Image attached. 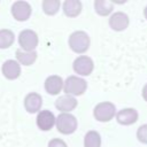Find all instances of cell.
<instances>
[{
  "label": "cell",
  "mask_w": 147,
  "mask_h": 147,
  "mask_svg": "<svg viewBox=\"0 0 147 147\" xmlns=\"http://www.w3.org/2000/svg\"><path fill=\"white\" fill-rule=\"evenodd\" d=\"M90 37L85 31H75L69 37V47L77 54H83L90 48Z\"/></svg>",
  "instance_id": "obj_1"
},
{
  "label": "cell",
  "mask_w": 147,
  "mask_h": 147,
  "mask_svg": "<svg viewBox=\"0 0 147 147\" xmlns=\"http://www.w3.org/2000/svg\"><path fill=\"white\" fill-rule=\"evenodd\" d=\"M87 88V83L85 79L78 76H69L65 82H63V91L65 94L71 96L82 95Z\"/></svg>",
  "instance_id": "obj_2"
},
{
  "label": "cell",
  "mask_w": 147,
  "mask_h": 147,
  "mask_svg": "<svg viewBox=\"0 0 147 147\" xmlns=\"http://www.w3.org/2000/svg\"><path fill=\"white\" fill-rule=\"evenodd\" d=\"M77 119L70 113H62L55 118V125L60 133L71 134L77 129Z\"/></svg>",
  "instance_id": "obj_3"
},
{
  "label": "cell",
  "mask_w": 147,
  "mask_h": 147,
  "mask_svg": "<svg viewBox=\"0 0 147 147\" xmlns=\"http://www.w3.org/2000/svg\"><path fill=\"white\" fill-rule=\"evenodd\" d=\"M116 114L115 105L109 101H103L98 103L93 109V116L99 122H109L114 118Z\"/></svg>",
  "instance_id": "obj_4"
},
{
  "label": "cell",
  "mask_w": 147,
  "mask_h": 147,
  "mask_svg": "<svg viewBox=\"0 0 147 147\" xmlns=\"http://www.w3.org/2000/svg\"><path fill=\"white\" fill-rule=\"evenodd\" d=\"M18 44L25 52H32L38 46V36L33 30L25 29L18 34Z\"/></svg>",
  "instance_id": "obj_5"
},
{
  "label": "cell",
  "mask_w": 147,
  "mask_h": 147,
  "mask_svg": "<svg viewBox=\"0 0 147 147\" xmlns=\"http://www.w3.org/2000/svg\"><path fill=\"white\" fill-rule=\"evenodd\" d=\"M72 68L74 71L80 76H90L94 69V63L91 57L86 55H80L74 61Z\"/></svg>",
  "instance_id": "obj_6"
},
{
  "label": "cell",
  "mask_w": 147,
  "mask_h": 147,
  "mask_svg": "<svg viewBox=\"0 0 147 147\" xmlns=\"http://www.w3.org/2000/svg\"><path fill=\"white\" fill-rule=\"evenodd\" d=\"M32 8L26 1H15L11 6V15L16 21L24 22L30 18Z\"/></svg>",
  "instance_id": "obj_7"
},
{
  "label": "cell",
  "mask_w": 147,
  "mask_h": 147,
  "mask_svg": "<svg viewBox=\"0 0 147 147\" xmlns=\"http://www.w3.org/2000/svg\"><path fill=\"white\" fill-rule=\"evenodd\" d=\"M37 126L42 131H48L55 125V116L51 110H40L36 118Z\"/></svg>",
  "instance_id": "obj_8"
},
{
  "label": "cell",
  "mask_w": 147,
  "mask_h": 147,
  "mask_svg": "<svg viewBox=\"0 0 147 147\" xmlns=\"http://www.w3.org/2000/svg\"><path fill=\"white\" fill-rule=\"evenodd\" d=\"M41 106H42V98L40 94L36 92L29 93L24 99V108L30 114L39 113L41 109Z\"/></svg>",
  "instance_id": "obj_9"
},
{
  "label": "cell",
  "mask_w": 147,
  "mask_h": 147,
  "mask_svg": "<svg viewBox=\"0 0 147 147\" xmlns=\"http://www.w3.org/2000/svg\"><path fill=\"white\" fill-rule=\"evenodd\" d=\"M129 16L123 11L114 13L109 18V26L115 31H123L129 26Z\"/></svg>",
  "instance_id": "obj_10"
},
{
  "label": "cell",
  "mask_w": 147,
  "mask_h": 147,
  "mask_svg": "<svg viewBox=\"0 0 147 147\" xmlns=\"http://www.w3.org/2000/svg\"><path fill=\"white\" fill-rule=\"evenodd\" d=\"M1 72L7 79H16L21 75V65L15 60H7L1 67Z\"/></svg>",
  "instance_id": "obj_11"
},
{
  "label": "cell",
  "mask_w": 147,
  "mask_h": 147,
  "mask_svg": "<svg viewBox=\"0 0 147 147\" xmlns=\"http://www.w3.org/2000/svg\"><path fill=\"white\" fill-rule=\"evenodd\" d=\"M116 119L122 125H131L138 121V111L134 108L121 109L116 113Z\"/></svg>",
  "instance_id": "obj_12"
},
{
  "label": "cell",
  "mask_w": 147,
  "mask_h": 147,
  "mask_svg": "<svg viewBox=\"0 0 147 147\" xmlns=\"http://www.w3.org/2000/svg\"><path fill=\"white\" fill-rule=\"evenodd\" d=\"M63 88V79L57 75L48 76L45 80V90L51 95H56Z\"/></svg>",
  "instance_id": "obj_13"
},
{
  "label": "cell",
  "mask_w": 147,
  "mask_h": 147,
  "mask_svg": "<svg viewBox=\"0 0 147 147\" xmlns=\"http://www.w3.org/2000/svg\"><path fill=\"white\" fill-rule=\"evenodd\" d=\"M55 107L57 110L62 113H70L77 107V100L75 99V96L64 94V95H61L55 101Z\"/></svg>",
  "instance_id": "obj_14"
},
{
  "label": "cell",
  "mask_w": 147,
  "mask_h": 147,
  "mask_svg": "<svg viewBox=\"0 0 147 147\" xmlns=\"http://www.w3.org/2000/svg\"><path fill=\"white\" fill-rule=\"evenodd\" d=\"M82 11V2L79 0H65L63 2V13L68 17H76Z\"/></svg>",
  "instance_id": "obj_15"
},
{
  "label": "cell",
  "mask_w": 147,
  "mask_h": 147,
  "mask_svg": "<svg viewBox=\"0 0 147 147\" xmlns=\"http://www.w3.org/2000/svg\"><path fill=\"white\" fill-rule=\"evenodd\" d=\"M16 59L17 62L20 64L23 65H31L32 63H34V61L37 60V52L32 51V52H25L23 49H17L16 51Z\"/></svg>",
  "instance_id": "obj_16"
},
{
  "label": "cell",
  "mask_w": 147,
  "mask_h": 147,
  "mask_svg": "<svg viewBox=\"0 0 147 147\" xmlns=\"http://www.w3.org/2000/svg\"><path fill=\"white\" fill-rule=\"evenodd\" d=\"M94 9H95L96 14H99L100 16H107L113 11L114 5H113V2H110L108 0H95Z\"/></svg>",
  "instance_id": "obj_17"
},
{
  "label": "cell",
  "mask_w": 147,
  "mask_h": 147,
  "mask_svg": "<svg viewBox=\"0 0 147 147\" xmlns=\"http://www.w3.org/2000/svg\"><path fill=\"white\" fill-rule=\"evenodd\" d=\"M101 146V137L96 131H88L84 137V147H100Z\"/></svg>",
  "instance_id": "obj_18"
},
{
  "label": "cell",
  "mask_w": 147,
  "mask_h": 147,
  "mask_svg": "<svg viewBox=\"0 0 147 147\" xmlns=\"http://www.w3.org/2000/svg\"><path fill=\"white\" fill-rule=\"evenodd\" d=\"M14 40H15V36L13 31L8 29L0 30V49L10 47L14 44Z\"/></svg>",
  "instance_id": "obj_19"
},
{
  "label": "cell",
  "mask_w": 147,
  "mask_h": 147,
  "mask_svg": "<svg viewBox=\"0 0 147 147\" xmlns=\"http://www.w3.org/2000/svg\"><path fill=\"white\" fill-rule=\"evenodd\" d=\"M60 1L59 0H44L42 1V10L46 15H55L60 9Z\"/></svg>",
  "instance_id": "obj_20"
},
{
  "label": "cell",
  "mask_w": 147,
  "mask_h": 147,
  "mask_svg": "<svg viewBox=\"0 0 147 147\" xmlns=\"http://www.w3.org/2000/svg\"><path fill=\"white\" fill-rule=\"evenodd\" d=\"M137 138L140 142L147 144V124H142L137 130Z\"/></svg>",
  "instance_id": "obj_21"
},
{
  "label": "cell",
  "mask_w": 147,
  "mask_h": 147,
  "mask_svg": "<svg viewBox=\"0 0 147 147\" xmlns=\"http://www.w3.org/2000/svg\"><path fill=\"white\" fill-rule=\"evenodd\" d=\"M48 147H68L65 141H63L60 138H54L48 142Z\"/></svg>",
  "instance_id": "obj_22"
},
{
  "label": "cell",
  "mask_w": 147,
  "mask_h": 147,
  "mask_svg": "<svg viewBox=\"0 0 147 147\" xmlns=\"http://www.w3.org/2000/svg\"><path fill=\"white\" fill-rule=\"evenodd\" d=\"M141 95L144 98L145 101H147V83L145 84V86L142 87V92H141Z\"/></svg>",
  "instance_id": "obj_23"
},
{
  "label": "cell",
  "mask_w": 147,
  "mask_h": 147,
  "mask_svg": "<svg viewBox=\"0 0 147 147\" xmlns=\"http://www.w3.org/2000/svg\"><path fill=\"white\" fill-rule=\"evenodd\" d=\"M144 15H145V18L147 20V6H146L145 9H144Z\"/></svg>",
  "instance_id": "obj_24"
}]
</instances>
